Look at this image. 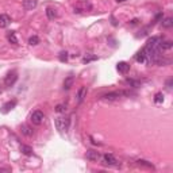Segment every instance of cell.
Instances as JSON below:
<instances>
[{"label": "cell", "mask_w": 173, "mask_h": 173, "mask_svg": "<svg viewBox=\"0 0 173 173\" xmlns=\"http://www.w3.org/2000/svg\"><path fill=\"white\" fill-rule=\"evenodd\" d=\"M56 112H58V114H62V112H65L66 111V106L65 104H58V106H56Z\"/></svg>", "instance_id": "cb8c5ba5"}, {"label": "cell", "mask_w": 173, "mask_h": 173, "mask_svg": "<svg viewBox=\"0 0 173 173\" xmlns=\"http://www.w3.org/2000/svg\"><path fill=\"white\" fill-rule=\"evenodd\" d=\"M15 106H16V100H10V102L4 103L3 107H1V111H3V114H8L12 108H15Z\"/></svg>", "instance_id": "9c48e42d"}, {"label": "cell", "mask_w": 173, "mask_h": 173, "mask_svg": "<svg viewBox=\"0 0 173 173\" xmlns=\"http://www.w3.org/2000/svg\"><path fill=\"white\" fill-rule=\"evenodd\" d=\"M39 43V38L37 35L34 37H30V39H28V45H31V46H35Z\"/></svg>", "instance_id": "7402d4cb"}, {"label": "cell", "mask_w": 173, "mask_h": 173, "mask_svg": "<svg viewBox=\"0 0 173 173\" xmlns=\"http://www.w3.org/2000/svg\"><path fill=\"white\" fill-rule=\"evenodd\" d=\"M4 170H10V169H0V172H4Z\"/></svg>", "instance_id": "4dcf8cb0"}, {"label": "cell", "mask_w": 173, "mask_h": 173, "mask_svg": "<svg viewBox=\"0 0 173 173\" xmlns=\"http://www.w3.org/2000/svg\"><path fill=\"white\" fill-rule=\"evenodd\" d=\"M46 15H47V18L50 19V20H53L54 18H57V12L56 10H53V8H46Z\"/></svg>", "instance_id": "d6986e66"}, {"label": "cell", "mask_w": 173, "mask_h": 173, "mask_svg": "<svg viewBox=\"0 0 173 173\" xmlns=\"http://www.w3.org/2000/svg\"><path fill=\"white\" fill-rule=\"evenodd\" d=\"M73 83H74V77H73V76H68V77L64 80V89H65V91L71 89L72 87H73Z\"/></svg>", "instance_id": "7c38bea8"}, {"label": "cell", "mask_w": 173, "mask_h": 173, "mask_svg": "<svg viewBox=\"0 0 173 173\" xmlns=\"http://www.w3.org/2000/svg\"><path fill=\"white\" fill-rule=\"evenodd\" d=\"M124 83L129 84L130 87H133V88H138V87H141V81H139V80H134V78H126Z\"/></svg>", "instance_id": "2e32d148"}, {"label": "cell", "mask_w": 173, "mask_h": 173, "mask_svg": "<svg viewBox=\"0 0 173 173\" xmlns=\"http://www.w3.org/2000/svg\"><path fill=\"white\" fill-rule=\"evenodd\" d=\"M76 97H77V103H78V104H81V103L84 102V99L87 97V87H80V89L77 91Z\"/></svg>", "instance_id": "52a82bcc"}, {"label": "cell", "mask_w": 173, "mask_h": 173, "mask_svg": "<svg viewBox=\"0 0 173 173\" xmlns=\"http://www.w3.org/2000/svg\"><path fill=\"white\" fill-rule=\"evenodd\" d=\"M102 160H103V164L106 166H118V160L112 154H109V153L103 154Z\"/></svg>", "instance_id": "277c9868"}, {"label": "cell", "mask_w": 173, "mask_h": 173, "mask_svg": "<svg viewBox=\"0 0 173 173\" xmlns=\"http://www.w3.org/2000/svg\"><path fill=\"white\" fill-rule=\"evenodd\" d=\"M54 124L56 129L60 133H66L69 130V124H71V119L69 118H64V117H58L54 119Z\"/></svg>", "instance_id": "7a4b0ae2"}, {"label": "cell", "mask_w": 173, "mask_h": 173, "mask_svg": "<svg viewBox=\"0 0 173 173\" xmlns=\"http://www.w3.org/2000/svg\"><path fill=\"white\" fill-rule=\"evenodd\" d=\"M117 71L119 72V73H122V74H126L129 71H130V65H129L127 62H124V61H122V62H118Z\"/></svg>", "instance_id": "ba28073f"}, {"label": "cell", "mask_w": 173, "mask_h": 173, "mask_svg": "<svg viewBox=\"0 0 173 173\" xmlns=\"http://www.w3.org/2000/svg\"><path fill=\"white\" fill-rule=\"evenodd\" d=\"M173 26V19L172 18H165L162 20V27L164 28H170Z\"/></svg>", "instance_id": "ffe728a7"}, {"label": "cell", "mask_w": 173, "mask_h": 173, "mask_svg": "<svg viewBox=\"0 0 173 173\" xmlns=\"http://www.w3.org/2000/svg\"><path fill=\"white\" fill-rule=\"evenodd\" d=\"M138 23V19H133V20H131V25H137Z\"/></svg>", "instance_id": "f1b7e54d"}, {"label": "cell", "mask_w": 173, "mask_h": 173, "mask_svg": "<svg viewBox=\"0 0 173 173\" xmlns=\"http://www.w3.org/2000/svg\"><path fill=\"white\" fill-rule=\"evenodd\" d=\"M111 20H112V25H114V26H117V25H118L117 20H115V18H114V16H111Z\"/></svg>", "instance_id": "83f0119b"}, {"label": "cell", "mask_w": 173, "mask_h": 173, "mask_svg": "<svg viewBox=\"0 0 173 173\" xmlns=\"http://www.w3.org/2000/svg\"><path fill=\"white\" fill-rule=\"evenodd\" d=\"M161 18H162V12H158V14L155 15V22H158Z\"/></svg>", "instance_id": "4316f807"}, {"label": "cell", "mask_w": 173, "mask_h": 173, "mask_svg": "<svg viewBox=\"0 0 173 173\" xmlns=\"http://www.w3.org/2000/svg\"><path fill=\"white\" fill-rule=\"evenodd\" d=\"M133 95V92L130 91H114V92H108L106 95L102 96V100L104 102H114V100L120 99L122 96H130Z\"/></svg>", "instance_id": "6da1fadb"}, {"label": "cell", "mask_w": 173, "mask_h": 173, "mask_svg": "<svg viewBox=\"0 0 173 173\" xmlns=\"http://www.w3.org/2000/svg\"><path fill=\"white\" fill-rule=\"evenodd\" d=\"M97 60V57L96 56H88V57H84L83 58V64H89L91 61H96Z\"/></svg>", "instance_id": "603a6c76"}, {"label": "cell", "mask_w": 173, "mask_h": 173, "mask_svg": "<svg viewBox=\"0 0 173 173\" xmlns=\"http://www.w3.org/2000/svg\"><path fill=\"white\" fill-rule=\"evenodd\" d=\"M118 3H123V1H126V0H117Z\"/></svg>", "instance_id": "f546056e"}, {"label": "cell", "mask_w": 173, "mask_h": 173, "mask_svg": "<svg viewBox=\"0 0 173 173\" xmlns=\"http://www.w3.org/2000/svg\"><path fill=\"white\" fill-rule=\"evenodd\" d=\"M162 102H164V95H162V92H158V93H155V96H154V103H155V104H161Z\"/></svg>", "instance_id": "44dd1931"}, {"label": "cell", "mask_w": 173, "mask_h": 173, "mask_svg": "<svg viewBox=\"0 0 173 173\" xmlns=\"http://www.w3.org/2000/svg\"><path fill=\"white\" fill-rule=\"evenodd\" d=\"M16 80H18L16 72H10V73L6 76V78H4V84L7 85V87H12V85L16 83Z\"/></svg>", "instance_id": "5b68a950"}, {"label": "cell", "mask_w": 173, "mask_h": 173, "mask_svg": "<svg viewBox=\"0 0 173 173\" xmlns=\"http://www.w3.org/2000/svg\"><path fill=\"white\" fill-rule=\"evenodd\" d=\"M43 120H45V114H43L41 109H37V111H34V112L31 114V122L34 124L39 126V124L43 123Z\"/></svg>", "instance_id": "3957f363"}, {"label": "cell", "mask_w": 173, "mask_h": 173, "mask_svg": "<svg viewBox=\"0 0 173 173\" xmlns=\"http://www.w3.org/2000/svg\"><path fill=\"white\" fill-rule=\"evenodd\" d=\"M0 93H1V88H0Z\"/></svg>", "instance_id": "1f68e13d"}, {"label": "cell", "mask_w": 173, "mask_h": 173, "mask_svg": "<svg viewBox=\"0 0 173 173\" xmlns=\"http://www.w3.org/2000/svg\"><path fill=\"white\" fill-rule=\"evenodd\" d=\"M11 23V18L6 14H1L0 15V28H6L8 27Z\"/></svg>", "instance_id": "30bf717a"}, {"label": "cell", "mask_w": 173, "mask_h": 173, "mask_svg": "<svg viewBox=\"0 0 173 173\" xmlns=\"http://www.w3.org/2000/svg\"><path fill=\"white\" fill-rule=\"evenodd\" d=\"M137 165L146 166V168H149V169H154V165H153L152 162H149V161H146V160H137Z\"/></svg>", "instance_id": "e0dca14e"}, {"label": "cell", "mask_w": 173, "mask_h": 173, "mask_svg": "<svg viewBox=\"0 0 173 173\" xmlns=\"http://www.w3.org/2000/svg\"><path fill=\"white\" fill-rule=\"evenodd\" d=\"M7 39L10 43H14V45H18V38H16V35H15L14 31H10L7 34Z\"/></svg>", "instance_id": "ac0fdd59"}, {"label": "cell", "mask_w": 173, "mask_h": 173, "mask_svg": "<svg viewBox=\"0 0 173 173\" xmlns=\"http://www.w3.org/2000/svg\"><path fill=\"white\" fill-rule=\"evenodd\" d=\"M85 157H87L88 161L95 162V161H99L100 154H99V152H96V150H93V149H89V150H87V153H85Z\"/></svg>", "instance_id": "8992f818"}, {"label": "cell", "mask_w": 173, "mask_h": 173, "mask_svg": "<svg viewBox=\"0 0 173 173\" xmlns=\"http://www.w3.org/2000/svg\"><path fill=\"white\" fill-rule=\"evenodd\" d=\"M20 131H22V134L26 135V137H32V134H34V131H32L31 129L28 127L27 124H22Z\"/></svg>", "instance_id": "5bb4252c"}, {"label": "cell", "mask_w": 173, "mask_h": 173, "mask_svg": "<svg viewBox=\"0 0 173 173\" xmlns=\"http://www.w3.org/2000/svg\"><path fill=\"white\" fill-rule=\"evenodd\" d=\"M37 4H38L37 0H23V8H26V10H32V8H35Z\"/></svg>", "instance_id": "8fae6325"}, {"label": "cell", "mask_w": 173, "mask_h": 173, "mask_svg": "<svg viewBox=\"0 0 173 173\" xmlns=\"http://www.w3.org/2000/svg\"><path fill=\"white\" fill-rule=\"evenodd\" d=\"M172 83H173V78H169V80L166 81V88H168V89L172 88Z\"/></svg>", "instance_id": "484cf974"}, {"label": "cell", "mask_w": 173, "mask_h": 173, "mask_svg": "<svg viewBox=\"0 0 173 173\" xmlns=\"http://www.w3.org/2000/svg\"><path fill=\"white\" fill-rule=\"evenodd\" d=\"M134 58L139 64H146V56H145V53H143V50H139V52L135 54Z\"/></svg>", "instance_id": "4fadbf2b"}, {"label": "cell", "mask_w": 173, "mask_h": 173, "mask_svg": "<svg viewBox=\"0 0 173 173\" xmlns=\"http://www.w3.org/2000/svg\"><path fill=\"white\" fill-rule=\"evenodd\" d=\"M58 58H60L61 62H66V61H68V52H61Z\"/></svg>", "instance_id": "d4e9b609"}, {"label": "cell", "mask_w": 173, "mask_h": 173, "mask_svg": "<svg viewBox=\"0 0 173 173\" xmlns=\"http://www.w3.org/2000/svg\"><path fill=\"white\" fill-rule=\"evenodd\" d=\"M20 152H22V154H25V155H32L34 153H32V149L30 148V146H27V145H20Z\"/></svg>", "instance_id": "9a60e30c"}]
</instances>
